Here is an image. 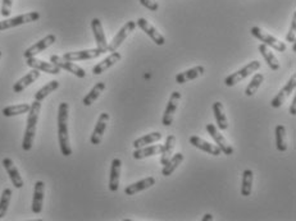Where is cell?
Here are the masks:
<instances>
[{
  "instance_id": "1",
  "label": "cell",
  "mask_w": 296,
  "mask_h": 221,
  "mask_svg": "<svg viewBox=\"0 0 296 221\" xmlns=\"http://www.w3.org/2000/svg\"><path fill=\"white\" fill-rule=\"evenodd\" d=\"M68 112H69V105L67 102L59 104V107H58V142H59L60 152L65 157L72 155L69 133H68Z\"/></svg>"
},
{
  "instance_id": "2",
  "label": "cell",
  "mask_w": 296,
  "mask_h": 221,
  "mask_svg": "<svg viewBox=\"0 0 296 221\" xmlns=\"http://www.w3.org/2000/svg\"><path fill=\"white\" fill-rule=\"evenodd\" d=\"M41 112V102L35 100L32 102L31 107L28 110V118H27V126H26L25 136H23L22 141V149L25 151H30L34 145L35 135H36V127L37 122H39V115Z\"/></svg>"
},
{
  "instance_id": "3",
  "label": "cell",
  "mask_w": 296,
  "mask_h": 221,
  "mask_svg": "<svg viewBox=\"0 0 296 221\" xmlns=\"http://www.w3.org/2000/svg\"><path fill=\"white\" fill-rule=\"evenodd\" d=\"M260 65H262V63H260L259 60H253V62L249 63V64H246L244 68H241V69L236 70L235 73L230 74V76L227 77L225 81L226 86L234 87L235 84L240 83V82L244 81L246 77L251 76V73L257 72V70L260 68Z\"/></svg>"
},
{
  "instance_id": "4",
  "label": "cell",
  "mask_w": 296,
  "mask_h": 221,
  "mask_svg": "<svg viewBox=\"0 0 296 221\" xmlns=\"http://www.w3.org/2000/svg\"><path fill=\"white\" fill-rule=\"evenodd\" d=\"M251 35H253L255 39L260 40V41L263 42V44H265L267 46H271V48H273L274 50L279 51V53H283V51L286 50V44L285 42L279 41L277 37L272 36V35H269L268 32L263 31L262 28L260 27H257V26H254V27H251L250 30Z\"/></svg>"
},
{
  "instance_id": "5",
  "label": "cell",
  "mask_w": 296,
  "mask_h": 221,
  "mask_svg": "<svg viewBox=\"0 0 296 221\" xmlns=\"http://www.w3.org/2000/svg\"><path fill=\"white\" fill-rule=\"evenodd\" d=\"M37 20H40V13L39 12H30V13L21 14L14 18H9V20L0 21V31H4V30H9V28L17 27V26L26 25V23L36 22Z\"/></svg>"
},
{
  "instance_id": "6",
  "label": "cell",
  "mask_w": 296,
  "mask_h": 221,
  "mask_svg": "<svg viewBox=\"0 0 296 221\" xmlns=\"http://www.w3.org/2000/svg\"><path fill=\"white\" fill-rule=\"evenodd\" d=\"M50 62L53 63V64H55L56 67H59L60 69H64L67 70V72L72 73L73 76L79 77V78H85V77H86V72H85L80 65L75 64V63L70 62V60H67V59H64L63 56L51 55Z\"/></svg>"
},
{
  "instance_id": "7",
  "label": "cell",
  "mask_w": 296,
  "mask_h": 221,
  "mask_svg": "<svg viewBox=\"0 0 296 221\" xmlns=\"http://www.w3.org/2000/svg\"><path fill=\"white\" fill-rule=\"evenodd\" d=\"M136 22L135 21H128V22L124 23V26H122V28L118 31V34L114 36V39L112 40L110 44H108V51L113 53V51L118 50L119 46L122 45V42H124V40L128 37V35L135 30Z\"/></svg>"
},
{
  "instance_id": "8",
  "label": "cell",
  "mask_w": 296,
  "mask_h": 221,
  "mask_svg": "<svg viewBox=\"0 0 296 221\" xmlns=\"http://www.w3.org/2000/svg\"><path fill=\"white\" fill-rule=\"evenodd\" d=\"M206 132H208L209 136L215 141V143H217V146L219 147L220 151H222L223 154L227 155V156H231V155L234 154V147L230 145L229 141L226 140L225 136L220 135L219 131H218V128L214 124H206Z\"/></svg>"
},
{
  "instance_id": "9",
  "label": "cell",
  "mask_w": 296,
  "mask_h": 221,
  "mask_svg": "<svg viewBox=\"0 0 296 221\" xmlns=\"http://www.w3.org/2000/svg\"><path fill=\"white\" fill-rule=\"evenodd\" d=\"M295 87H296V74H292V76L290 77V79H288L287 83L282 87L281 90H279V92L277 93V95L274 96L273 100L271 101V106L274 107V109L281 107L282 105H283V102L286 101V98H287L288 96L295 91Z\"/></svg>"
},
{
  "instance_id": "10",
  "label": "cell",
  "mask_w": 296,
  "mask_h": 221,
  "mask_svg": "<svg viewBox=\"0 0 296 221\" xmlns=\"http://www.w3.org/2000/svg\"><path fill=\"white\" fill-rule=\"evenodd\" d=\"M180 100H181V93L178 92V91H173L171 97H169L168 104H167L163 119H162V124H163L164 127L172 126L173 119H175L176 110H177L178 104H180Z\"/></svg>"
},
{
  "instance_id": "11",
  "label": "cell",
  "mask_w": 296,
  "mask_h": 221,
  "mask_svg": "<svg viewBox=\"0 0 296 221\" xmlns=\"http://www.w3.org/2000/svg\"><path fill=\"white\" fill-rule=\"evenodd\" d=\"M136 25H137L138 27H140L141 30H142V31H144L145 34H146L147 36H149L150 39L155 42V44H157V45L163 46L164 44H166V39H164L163 35H162L161 32H159L158 30L152 25V23L147 22L145 18H138V20L136 21Z\"/></svg>"
},
{
  "instance_id": "12",
  "label": "cell",
  "mask_w": 296,
  "mask_h": 221,
  "mask_svg": "<svg viewBox=\"0 0 296 221\" xmlns=\"http://www.w3.org/2000/svg\"><path fill=\"white\" fill-rule=\"evenodd\" d=\"M56 41V36L55 35H46L44 39H41L40 41H37L36 44H34L32 46H30V48L27 49V50L23 53V56H25L26 59L27 58H32V56H36L37 54L42 53L44 50H46V49L49 48V46H51L54 44V42Z\"/></svg>"
},
{
  "instance_id": "13",
  "label": "cell",
  "mask_w": 296,
  "mask_h": 221,
  "mask_svg": "<svg viewBox=\"0 0 296 221\" xmlns=\"http://www.w3.org/2000/svg\"><path fill=\"white\" fill-rule=\"evenodd\" d=\"M91 30H93L94 37H95L96 48L102 51L103 54L107 53L108 42H107V37H105V34H104V30H103L102 21L99 20V18H94V20L91 21Z\"/></svg>"
},
{
  "instance_id": "14",
  "label": "cell",
  "mask_w": 296,
  "mask_h": 221,
  "mask_svg": "<svg viewBox=\"0 0 296 221\" xmlns=\"http://www.w3.org/2000/svg\"><path fill=\"white\" fill-rule=\"evenodd\" d=\"M109 119L110 117L108 113H102V114H100L98 122H96L95 128H94L93 135H91V145H100V142H102L103 140V136H104L105 133V129H107L108 123H109Z\"/></svg>"
},
{
  "instance_id": "15",
  "label": "cell",
  "mask_w": 296,
  "mask_h": 221,
  "mask_svg": "<svg viewBox=\"0 0 296 221\" xmlns=\"http://www.w3.org/2000/svg\"><path fill=\"white\" fill-rule=\"evenodd\" d=\"M26 64H27L30 68H32V69H37L40 70V72L49 73V74H59L60 73L59 67H56V65L53 64L51 62L48 63V62H44V60H40V59H37L36 56L26 59Z\"/></svg>"
},
{
  "instance_id": "16",
  "label": "cell",
  "mask_w": 296,
  "mask_h": 221,
  "mask_svg": "<svg viewBox=\"0 0 296 221\" xmlns=\"http://www.w3.org/2000/svg\"><path fill=\"white\" fill-rule=\"evenodd\" d=\"M102 51L96 49H89V50H80V51H69L63 55V58L70 60V62H80V60H90L102 55Z\"/></svg>"
},
{
  "instance_id": "17",
  "label": "cell",
  "mask_w": 296,
  "mask_h": 221,
  "mask_svg": "<svg viewBox=\"0 0 296 221\" xmlns=\"http://www.w3.org/2000/svg\"><path fill=\"white\" fill-rule=\"evenodd\" d=\"M3 166L7 170V173H8L9 178H11L14 187L17 188V189H21V188L25 185V183H23V179L22 176H21L20 171H18V169L14 165L13 160H12L11 157H6V159L3 160Z\"/></svg>"
},
{
  "instance_id": "18",
  "label": "cell",
  "mask_w": 296,
  "mask_h": 221,
  "mask_svg": "<svg viewBox=\"0 0 296 221\" xmlns=\"http://www.w3.org/2000/svg\"><path fill=\"white\" fill-rule=\"evenodd\" d=\"M44 196H45V183L39 180L34 188V198H32V212L39 215L42 211L44 204Z\"/></svg>"
},
{
  "instance_id": "19",
  "label": "cell",
  "mask_w": 296,
  "mask_h": 221,
  "mask_svg": "<svg viewBox=\"0 0 296 221\" xmlns=\"http://www.w3.org/2000/svg\"><path fill=\"white\" fill-rule=\"evenodd\" d=\"M190 143L194 147H196V149L201 150V151L206 152V154L213 155V156H219L220 152H222L217 145H211V143L206 142V141H204L200 137H197V136H191L190 137Z\"/></svg>"
},
{
  "instance_id": "20",
  "label": "cell",
  "mask_w": 296,
  "mask_h": 221,
  "mask_svg": "<svg viewBox=\"0 0 296 221\" xmlns=\"http://www.w3.org/2000/svg\"><path fill=\"white\" fill-rule=\"evenodd\" d=\"M121 168H122L121 159H118V157L113 159L112 166H110V175H109L110 192H117V190H118L119 178H121Z\"/></svg>"
},
{
  "instance_id": "21",
  "label": "cell",
  "mask_w": 296,
  "mask_h": 221,
  "mask_svg": "<svg viewBox=\"0 0 296 221\" xmlns=\"http://www.w3.org/2000/svg\"><path fill=\"white\" fill-rule=\"evenodd\" d=\"M40 74H41V73H40V70L32 69L31 72H28L25 77H22V78L18 79V81L14 83L13 91L16 93L22 92V91L26 90V88H27L30 84H32L35 81H37V79H39Z\"/></svg>"
},
{
  "instance_id": "22",
  "label": "cell",
  "mask_w": 296,
  "mask_h": 221,
  "mask_svg": "<svg viewBox=\"0 0 296 221\" xmlns=\"http://www.w3.org/2000/svg\"><path fill=\"white\" fill-rule=\"evenodd\" d=\"M121 59H122L121 54L117 53V51H113V53L110 54L108 58H105L104 60H102L100 63H98V64L93 68V73L95 74V76H99V74L104 73L107 69H109L110 67H113V65L116 64V63H118Z\"/></svg>"
},
{
  "instance_id": "23",
  "label": "cell",
  "mask_w": 296,
  "mask_h": 221,
  "mask_svg": "<svg viewBox=\"0 0 296 221\" xmlns=\"http://www.w3.org/2000/svg\"><path fill=\"white\" fill-rule=\"evenodd\" d=\"M204 72H205V68L203 65H197V67L191 68V69H187L182 73H178L176 76V82L178 84L186 83V82L192 81V79L199 78L200 76H203Z\"/></svg>"
},
{
  "instance_id": "24",
  "label": "cell",
  "mask_w": 296,
  "mask_h": 221,
  "mask_svg": "<svg viewBox=\"0 0 296 221\" xmlns=\"http://www.w3.org/2000/svg\"><path fill=\"white\" fill-rule=\"evenodd\" d=\"M154 184H155L154 176H147V178H145V179H141L140 182H136L133 183V184L124 188V193H126L127 196H133V194L138 193V192H141V190L149 189V188L153 187Z\"/></svg>"
},
{
  "instance_id": "25",
  "label": "cell",
  "mask_w": 296,
  "mask_h": 221,
  "mask_svg": "<svg viewBox=\"0 0 296 221\" xmlns=\"http://www.w3.org/2000/svg\"><path fill=\"white\" fill-rule=\"evenodd\" d=\"M163 150V145H153V146H144V147H138L133 151L132 156L135 160L145 159V157L154 156V155H159Z\"/></svg>"
},
{
  "instance_id": "26",
  "label": "cell",
  "mask_w": 296,
  "mask_h": 221,
  "mask_svg": "<svg viewBox=\"0 0 296 221\" xmlns=\"http://www.w3.org/2000/svg\"><path fill=\"white\" fill-rule=\"evenodd\" d=\"M183 159H185V156H183V154H181V152L173 155V156L168 160V163H167L166 165H163V169H162V175L164 176L172 175V174L176 171V169L182 164Z\"/></svg>"
},
{
  "instance_id": "27",
  "label": "cell",
  "mask_w": 296,
  "mask_h": 221,
  "mask_svg": "<svg viewBox=\"0 0 296 221\" xmlns=\"http://www.w3.org/2000/svg\"><path fill=\"white\" fill-rule=\"evenodd\" d=\"M259 53L262 54V56L264 58L265 63L268 64V67L271 68L272 70H278L279 69V62L278 59H277V56L274 55L273 53H272L271 50H269V48H268L265 44H260L259 45Z\"/></svg>"
},
{
  "instance_id": "28",
  "label": "cell",
  "mask_w": 296,
  "mask_h": 221,
  "mask_svg": "<svg viewBox=\"0 0 296 221\" xmlns=\"http://www.w3.org/2000/svg\"><path fill=\"white\" fill-rule=\"evenodd\" d=\"M213 113H214L215 121H217L218 129L220 131H226L229 128V121H227V117L225 114V109H223V104L217 101L213 104Z\"/></svg>"
},
{
  "instance_id": "29",
  "label": "cell",
  "mask_w": 296,
  "mask_h": 221,
  "mask_svg": "<svg viewBox=\"0 0 296 221\" xmlns=\"http://www.w3.org/2000/svg\"><path fill=\"white\" fill-rule=\"evenodd\" d=\"M175 146H176V137L173 135H169L167 137L166 143L163 145V150H162V159L161 164L162 165H166L168 163V160L172 157L173 151H175Z\"/></svg>"
},
{
  "instance_id": "30",
  "label": "cell",
  "mask_w": 296,
  "mask_h": 221,
  "mask_svg": "<svg viewBox=\"0 0 296 221\" xmlns=\"http://www.w3.org/2000/svg\"><path fill=\"white\" fill-rule=\"evenodd\" d=\"M104 90H105L104 82H98V83H96L95 86L91 88L90 92L85 96L84 100H82V104H84L85 106H90V105H93L94 102L98 100V97L100 96V93H102Z\"/></svg>"
},
{
  "instance_id": "31",
  "label": "cell",
  "mask_w": 296,
  "mask_h": 221,
  "mask_svg": "<svg viewBox=\"0 0 296 221\" xmlns=\"http://www.w3.org/2000/svg\"><path fill=\"white\" fill-rule=\"evenodd\" d=\"M254 173L250 169H246L243 173V183H241V196L249 197L253 190Z\"/></svg>"
},
{
  "instance_id": "32",
  "label": "cell",
  "mask_w": 296,
  "mask_h": 221,
  "mask_svg": "<svg viewBox=\"0 0 296 221\" xmlns=\"http://www.w3.org/2000/svg\"><path fill=\"white\" fill-rule=\"evenodd\" d=\"M162 138L161 132H153V133H149V135H145L142 137L137 138V140L133 141V147L135 149H138V147H144V146L152 145L154 142H158Z\"/></svg>"
},
{
  "instance_id": "33",
  "label": "cell",
  "mask_w": 296,
  "mask_h": 221,
  "mask_svg": "<svg viewBox=\"0 0 296 221\" xmlns=\"http://www.w3.org/2000/svg\"><path fill=\"white\" fill-rule=\"evenodd\" d=\"M276 141L277 150L279 152H285L287 150V137H286L285 126H282V124H278L276 127Z\"/></svg>"
},
{
  "instance_id": "34",
  "label": "cell",
  "mask_w": 296,
  "mask_h": 221,
  "mask_svg": "<svg viewBox=\"0 0 296 221\" xmlns=\"http://www.w3.org/2000/svg\"><path fill=\"white\" fill-rule=\"evenodd\" d=\"M58 87H59V82L58 81H50L49 83H46L45 86L40 88L36 93H35V100L40 101L41 102L46 96L50 95L51 92H54L55 90H58Z\"/></svg>"
},
{
  "instance_id": "35",
  "label": "cell",
  "mask_w": 296,
  "mask_h": 221,
  "mask_svg": "<svg viewBox=\"0 0 296 221\" xmlns=\"http://www.w3.org/2000/svg\"><path fill=\"white\" fill-rule=\"evenodd\" d=\"M31 105L30 104H20V105H12V106H7L3 109V115L7 118L16 117V115L27 114Z\"/></svg>"
},
{
  "instance_id": "36",
  "label": "cell",
  "mask_w": 296,
  "mask_h": 221,
  "mask_svg": "<svg viewBox=\"0 0 296 221\" xmlns=\"http://www.w3.org/2000/svg\"><path fill=\"white\" fill-rule=\"evenodd\" d=\"M263 81H264V76H263L262 73H255L253 78H251L250 83L246 87L245 95L248 96V97H251V96L255 95V92L259 90V87L260 84L263 83Z\"/></svg>"
},
{
  "instance_id": "37",
  "label": "cell",
  "mask_w": 296,
  "mask_h": 221,
  "mask_svg": "<svg viewBox=\"0 0 296 221\" xmlns=\"http://www.w3.org/2000/svg\"><path fill=\"white\" fill-rule=\"evenodd\" d=\"M12 198V189L11 188H6L0 197V218H3L6 216L7 211H8L9 203H11Z\"/></svg>"
},
{
  "instance_id": "38",
  "label": "cell",
  "mask_w": 296,
  "mask_h": 221,
  "mask_svg": "<svg viewBox=\"0 0 296 221\" xmlns=\"http://www.w3.org/2000/svg\"><path fill=\"white\" fill-rule=\"evenodd\" d=\"M295 31H296V13H293L292 21H291V25H290V30H288L287 35H286V40H287V42L295 44L296 41Z\"/></svg>"
},
{
  "instance_id": "39",
  "label": "cell",
  "mask_w": 296,
  "mask_h": 221,
  "mask_svg": "<svg viewBox=\"0 0 296 221\" xmlns=\"http://www.w3.org/2000/svg\"><path fill=\"white\" fill-rule=\"evenodd\" d=\"M12 6H13V0H2V16L3 17H9L12 12Z\"/></svg>"
},
{
  "instance_id": "40",
  "label": "cell",
  "mask_w": 296,
  "mask_h": 221,
  "mask_svg": "<svg viewBox=\"0 0 296 221\" xmlns=\"http://www.w3.org/2000/svg\"><path fill=\"white\" fill-rule=\"evenodd\" d=\"M140 4L142 7H145L146 9L153 12H157L159 9V3L158 2H155V0H138Z\"/></svg>"
},
{
  "instance_id": "41",
  "label": "cell",
  "mask_w": 296,
  "mask_h": 221,
  "mask_svg": "<svg viewBox=\"0 0 296 221\" xmlns=\"http://www.w3.org/2000/svg\"><path fill=\"white\" fill-rule=\"evenodd\" d=\"M290 114L292 115V117L296 115V97L292 98V102H291L290 105Z\"/></svg>"
},
{
  "instance_id": "42",
  "label": "cell",
  "mask_w": 296,
  "mask_h": 221,
  "mask_svg": "<svg viewBox=\"0 0 296 221\" xmlns=\"http://www.w3.org/2000/svg\"><path fill=\"white\" fill-rule=\"evenodd\" d=\"M203 221H209V220H213V215L211 213H205V215L203 216V218H201Z\"/></svg>"
},
{
  "instance_id": "43",
  "label": "cell",
  "mask_w": 296,
  "mask_h": 221,
  "mask_svg": "<svg viewBox=\"0 0 296 221\" xmlns=\"http://www.w3.org/2000/svg\"><path fill=\"white\" fill-rule=\"evenodd\" d=\"M0 59H2V51H0Z\"/></svg>"
}]
</instances>
